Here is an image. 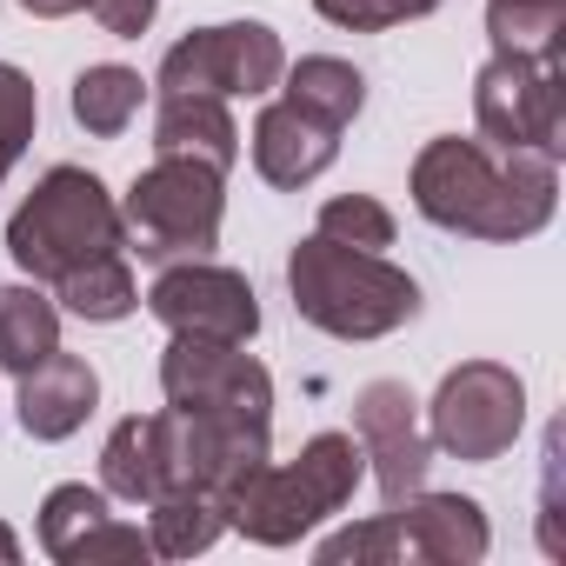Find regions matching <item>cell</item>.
Segmentation results:
<instances>
[{
    "instance_id": "obj_1",
    "label": "cell",
    "mask_w": 566,
    "mask_h": 566,
    "mask_svg": "<svg viewBox=\"0 0 566 566\" xmlns=\"http://www.w3.org/2000/svg\"><path fill=\"white\" fill-rule=\"evenodd\" d=\"M413 207L473 240H533L559 207V160L440 134L413 160Z\"/></svg>"
},
{
    "instance_id": "obj_2",
    "label": "cell",
    "mask_w": 566,
    "mask_h": 566,
    "mask_svg": "<svg viewBox=\"0 0 566 566\" xmlns=\"http://www.w3.org/2000/svg\"><path fill=\"white\" fill-rule=\"evenodd\" d=\"M287 294L294 314L334 340H387L420 314V287L407 266L367 247H340L327 233H307L287 253Z\"/></svg>"
},
{
    "instance_id": "obj_3",
    "label": "cell",
    "mask_w": 566,
    "mask_h": 566,
    "mask_svg": "<svg viewBox=\"0 0 566 566\" xmlns=\"http://www.w3.org/2000/svg\"><path fill=\"white\" fill-rule=\"evenodd\" d=\"M8 253L34 287H61L67 273H81L107 253H127L120 200L87 167H48L41 187L21 200V213L8 220Z\"/></svg>"
},
{
    "instance_id": "obj_4",
    "label": "cell",
    "mask_w": 566,
    "mask_h": 566,
    "mask_svg": "<svg viewBox=\"0 0 566 566\" xmlns=\"http://www.w3.org/2000/svg\"><path fill=\"white\" fill-rule=\"evenodd\" d=\"M367 473V453L354 433H314L301 447V460L287 467H260L233 500H227V526H240L253 546H294L301 533H314L327 513H340L354 500Z\"/></svg>"
},
{
    "instance_id": "obj_5",
    "label": "cell",
    "mask_w": 566,
    "mask_h": 566,
    "mask_svg": "<svg viewBox=\"0 0 566 566\" xmlns=\"http://www.w3.org/2000/svg\"><path fill=\"white\" fill-rule=\"evenodd\" d=\"M220 220H227V174L187 154H160L120 200L127 247L154 266L207 260L220 247Z\"/></svg>"
},
{
    "instance_id": "obj_6",
    "label": "cell",
    "mask_w": 566,
    "mask_h": 566,
    "mask_svg": "<svg viewBox=\"0 0 566 566\" xmlns=\"http://www.w3.org/2000/svg\"><path fill=\"white\" fill-rule=\"evenodd\" d=\"M526 427V387L513 367L500 360H467L440 380L433 407H427V440L433 453L447 460H467V467H486L500 460Z\"/></svg>"
},
{
    "instance_id": "obj_7",
    "label": "cell",
    "mask_w": 566,
    "mask_h": 566,
    "mask_svg": "<svg viewBox=\"0 0 566 566\" xmlns=\"http://www.w3.org/2000/svg\"><path fill=\"white\" fill-rule=\"evenodd\" d=\"M160 394H167L174 413L273 427V374L253 354H240V340L174 334V347L160 354Z\"/></svg>"
},
{
    "instance_id": "obj_8",
    "label": "cell",
    "mask_w": 566,
    "mask_h": 566,
    "mask_svg": "<svg viewBox=\"0 0 566 566\" xmlns=\"http://www.w3.org/2000/svg\"><path fill=\"white\" fill-rule=\"evenodd\" d=\"M473 120L486 147H526L559 160L566 154V101H559V61L493 54L473 74Z\"/></svg>"
},
{
    "instance_id": "obj_9",
    "label": "cell",
    "mask_w": 566,
    "mask_h": 566,
    "mask_svg": "<svg viewBox=\"0 0 566 566\" xmlns=\"http://www.w3.org/2000/svg\"><path fill=\"white\" fill-rule=\"evenodd\" d=\"M287 74V48L266 21H220V28H193L187 41L167 48L160 61V94H213V101H233V94H266Z\"/></svg>"
},
{
    "instance_id": "obj_10",
    "label": "cell",
    "mask_w": 566,
    "mask_h": 566,
    "mask_svg": "<svg viewBox=\"0 0 566 566\" xmlns=\"http://www.w3.org/2000/svg\"><path fill=\"white\" fill-rule=\"evenodd\" d=\"M147 314L167 334H200V340H253L260 334V301L247 273L213 266V260H167L147 287Z\"/></svg>"
},
{
    "instance_id": "obj_11",
    "label": "cell",
    "mask_w": 566,
    "mask_h": 566,
    "mask_svg": "<svg viewBox=\"0 0 566 566\" xmlns=\"http://www.w3.org/2000/svg\"><path fill=\"white\" fill-rule=\"evenodd\" d=\"M354 440H360V453H367L374 486H380L387 506H400L407 493L427 486L433 440H427L420 407H413V394H407L400 380H374V387H360V400H354Z\"/></svg>"
},
{
    "instance_id": "obj_12",
    "label": "cell",
    "mask_w": 566,
    "mask_h": 566,
    "mask_svg": "<svg viewBox=\"0 0 566 566\" xmlns=\"http://www.w3.org/2000/svg\"><path fill=\"white\" fill-rule=\"evenodd\" d=\"M41 546L61 566H101V559H147V533L107 513V486H54L41 500Z\"/></svg>"
},
{
    "instance_id": "obj_13",
    "label": "cell",
    "mask_w": 566,
    "mask_h": 566,
    "mask_svg": "<svg viewBox=\"0 0 566 566\" xmlns=\"http://www.w3.org/2000/svg\"><path fill=\"white\" fill-rule=\"evenodd\" d=\"M394 526H400V553L427 559V566H480L493 533H486V513L480 500L467 493H407L400 506H387Z\"/></svg>"
},
{
    "instance_id": "obj_14",
    "label": "cell",
    "mask_w": 566,
    "mask_h": 566,
    "mask_svg": "<svg viewBox=\"0 0 566 566\" xmlns=\"http://www.w3.org/2000/svg\"><path fill=\"white\" fill-rule=\"evenodd\" d=\"M334 160H340V127L314 120V114L294 107V101L260 107V120H253V167H260L266 187L301 193V187L321 180Z\"/></svg>"
},
{
    "instance_id": "obj_15",
    "label": "cell",
    "mask_w": 566,
    "mask_h": 566,
    "mask_svg": "<svg viewBox=\"0 0 566 566\" xmlns=\"http://www.w3.org/2000/svg\"><path fill=\"white\" fill-rule=\"evenodd\" d=\"M94 400H101V374L81 354L54 347L41 367L21 374V427H28V440H67V433H81L87 413H94Z\"/></svg>"
},
{
    "instance_id": "obj_16",
    "label": "cell",
    "mask_w": 566,
    "mask_h": 566,
    "mask_svg": "<svg viewBox=\"0 0 566 566\" xmlns=\"http://www.w3.org/2000/svg\"><path fill=\"white\" fill-rule=\"evenodd\" d=\"M154 154H187V160H207L227 174L240 160V127H233L227 101H213V94H160Z\"/></svg>"
},
{
    "instance_id": "obj_17",
    "label": "cell",
    "mask_w": 566,
    "mask_h": 566,
    "mask_svg": "<svg viewBox=\"0 0 566 566\" xmlns=\"http://www.w3.org/2000/svg\"><path fill=\"white\" fill-rule=\"evenodd\" d=\"M227 533V500L200 493V486H167L147 500V546L160 559H193Z\"/></svg>"
},
{
    "instance_id": "obj_18",
    "label": "cell",
    "mask_w": 566,
    "mask_h": 566,
    "mask_svg": "<svg viewBox=\"0 0 566 566\" xmlns=\"http://www.w3.org/2000/svg\"><path fill=\"white\" fill-rule=\"evenodd\" d=\"M101 486L114 500H134L147 506L160 486H167V460H160V413H134L107 433L101 447Z\"/></svg>"
},
{
    "instance_id": "obj_19",
    "label": "cell",
    "mask_w": 566,
    "mask_h": 566,
    "mask_svg": "<svg viewBox=\"0 0 566 566\" xmlns=\"http://www.w3.org/2000/svg\"><path fill=\"white\" fill-rule=\"evenodd\" d=\"M287 94L280 101H294V107H307L314 120H327V127H354L360 120V107H367V81H360V67L354 61H334V54H307V61H294L287 74Z\"/></svg>"
},
{
    "instance_id": "obj_20",
    "label": "cell",
    "mask_w": 566,
    "mask_h": 566,
    "mask_svg": "<svg viewBox=\"0 0 566 566\" xmlns=\"http://www.w3.org/2000/svg\"><path fill=\"white\" fill-rule=\"evenodd\" d=\"M61 347V307L41 287H0V367L28 374Z\"/></svg>"
},
{
    "instance_id": "obj_21",
    "label": "cell",
    "mask_w": 566,
    "mask_h": 566,
    "mask_svg": "<svg viewBox=\"0 0 566 566\" xmlns=\"http://www.w3.org/2000/svg\"><path fill=\"white\" fill-rule=\"evenodd\" d=\"M140 101H147V81L134 74V67H81L74 74V120L94 134V140H114V134H127L134 127V114H140Z\"/></svg>"
},
{
    "instance_id": "obj_22",
    "label": "cell",
    "mask_w": 566,
    "mask_h": 566,
    "mask_svg": "<svg viewBox=\"0 0 566 566\" xmlns=\"http://www.w3.org/2000/svg\"><path fill=\"white\" fill-rule=\"evenodd\" d=\"M54 301H61L74 321L114 327V321H127V314L140 307V287H134V266H127V253H107V260H94V266L67 273L61 287H54Z\"/></svg>"
},
{
    "instance_id": "obj_23",
    "label": "cell",
    "mask_w": 566,
    "mask_h": 566,
    "mask_svg": "<svg viewBox=\"0 0 566 566\" xmlns=\"http://www.w3.org/2000/svg\"><path fill=\"white\" fill-rule=\"evenodd\" d=\"M314 233H327V240H340V247L387 253V247H394V213H387L374 193H334V200L321 207V227H314Z\"/></svg>"
},
{
    "instance_id": "obj_24",
    "label": "cell",
    "mask_w": 566,
    "mask_h": 566,
    "mask_svg": "<svg viewBox=\"0 0 566 566\" xmlns=\"http://www.w3.org/2000/svg\"><path fill=\"white\" fill-rule=\"evenodd\" d=\"M34 127H41V94H34V81H28L14 61H0V180H8L14 160L28 154Z\"/></svg>"
},
{
    "instance_id": "obj_25",
    "label": "cell",
    "mask_w": 566,
    "mask_h": 566,
    "mask_svg": "<svg viewBox=\"0 0 566 566\" xmlns=\"http://www.w3.org/2000/svg\"><path fill=\"white\" fill-rule=\"evenodd\" d=\"M314 8H321V21H334V28H347V34H387V28H400V21L433 14L440 0H314Z\"/></svg>"
},
{
    "instance_id": "obj_26",
    "label": "cell",
    "mask_w": 566,
    "mask_h": 566,
    "mask_svg": "<svg viewBox=\"0 0 566 566\" xmlns=\"http://www.w3.org/2000/svg\"><path fill=\"white\" fill-rule=\"evenodd\" d=\"M321 559H327V566H340V559H354V566H394V559H400V526H394V513L321 539Z\"/></svg>"
},
{
    "instance_id": "obj_27",
    "label": "cell",
    "mask_w": 566,
    "mask_h": 566,
    "mask_svg": "<svg viewBox=\"0 0 566 566\" xmlns=\"http://www.w3.org/2000/svg\"><path fill=\"white\" fill-rule=\"evenodd\" d=\"M87 14L101 21V34H114V41H140V34L154 28V14H160V0H87Z\"/></svg>"
},
{
    "instance_id": "obj_28",
    "label": "cell",
    "mask_w": 566,
    "mask_h": 566,
    "mask_svg": "<svg viewBox=\"0 0 566 566\" xmlns=\"http://www.w3.org/2000/svg\"><path fill=\"white\" fill-rule=\"evenodd\" d=\"M21 8L34 14V21H67V14H81L87 0H21Z\"/></svg>"
},
{
    "instance_id": "obj_29",
    "label": "cell",
    "mask_w": 566,
    "mask_h": 566,
    "mask_svg": "<svg viewBox=\"0 0 566 566\" xmlns=\"http://www.w3.org/2000/svg\"><path fill=\"white\" fill-rule=\"evenodd\" d=\"M0 566H21V539H14V526H0Z\"/></svg>"
}]
</instances>
